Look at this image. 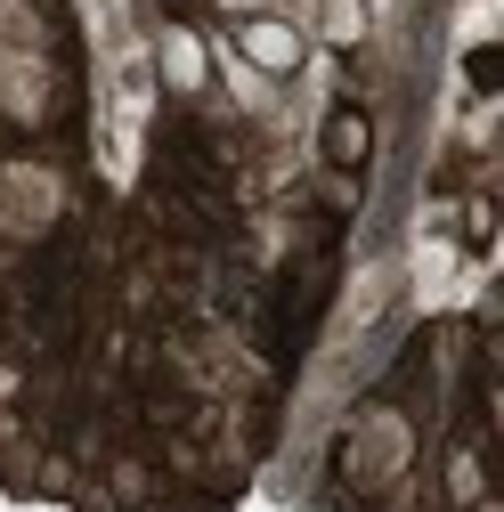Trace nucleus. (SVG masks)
I'll return each instance as SVG.
<instances>
[{
  "label": "nucleus",
  "instance_id": "6",
  "mask_svg": "<svg viewBox=\"0 0 504 512\" xmlns=\"http://www.w3.org/2000/svg\"><path fill=\"white\" fill-rule=\"evenodd\" d=\"M212 9H236V17H269V0H212Z\"/></svg>",
  "mask_w": 504,
  "mask_h": 512
},
{
  "label": "nucleus",
  "instance_id": "2",
  "mask_svg": "<svg viewBox=\"0 0 504 512\" xmlns=\"http://www.w3.org/2000/svg\"><path fill=\"white\" fill-rule=\"evenodd\" d=\"M0 90H9V114L17 122H41V74L33 66H9V57H0Z\"/></svg>",
  "mask_w": 504,
  "mask_h": 512
},
{
  "label": "nucleus",
  "instance_id": "3",
  "mask_svg": "<svg viewBox=\"0 0 504 512\" xmlns=\"http://www.w3.org/2000/svg\"><path fill=\"white\" fill-rule=\"evenodd\" d=\"M163 66H171V82H187V90L204 82V57H196V41H187V33H171V41H163Z\"/></svg>",
  "mask_w": 504,
  "mask_h": 512
},
{
  "label": "nucleus",
  "instance_id": "4",
  "mask_svg": "<svg viewBox=\"0 0 504 512\" xmlns=\"http://www.w3.org/2000/svg\"><path fill=\"white\" fill-rule=\"evenodd\" d=\"M334 155H342V163H350V155H366V122H350V114L334 122Z\"/></svg>",
  "mask_w": 504,
  "mask_h": 512
},
{
  "label": "nucleus",
  "instance_id": "5",
  "mask_svg": "<svg viewBox=\"0 0 504 512\" xmlns=\"http://www.w3.org/2000/svg\"><path fill=\"white\" fill-rule=\"evenodd\" d=\"M326 33H334V41H358V0H334V9H326Z\"/></svg>",
  "mask_w": 504,
  "mask_h": 512
},
{
  "label": "nucleus",
  "instance_id": "1",
  "mask_svg": "<svg viewBox=\"0 0 504 512\" xmlns=\"http://www.w3.org/2000/svg\"><path fill=\"white\" fill-rule=\"evenodd\" d=\"M244 57H252V66H261V74H293L301 66V33L285 25V17H244Z\"/></svg>",
  "mask_w": 504,
  "mask_h": 512
}]
</instances>
